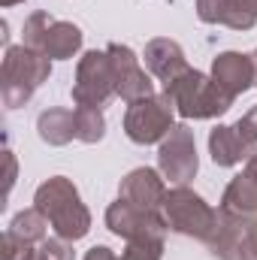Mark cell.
Listing matches in <instances>:
<instances>
[{
	"instance_id": "6da1fadb",
	"label": "cell",
	"mask_w": 257,
	"mask_h": 260,
	"mask_svg": "<svg viewBox=\"0 0 257 260\" xmlns=\"http://www.w3.org/2000/svg\"><path fill=\"white\" fill-rule=\"evenodd\" d=\"M3 3H6V6H9V3H15V0H3Z\"/></svg>"
}]
</instances>
